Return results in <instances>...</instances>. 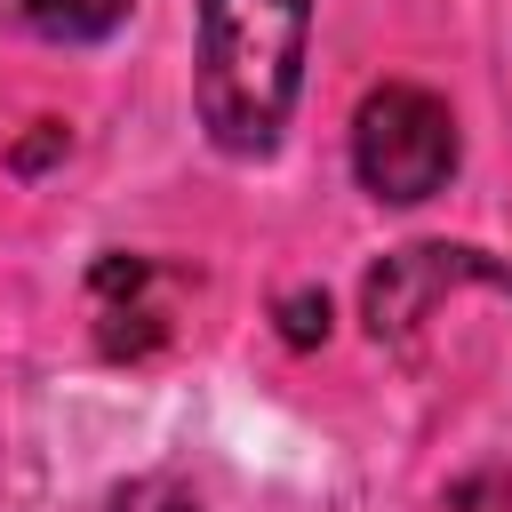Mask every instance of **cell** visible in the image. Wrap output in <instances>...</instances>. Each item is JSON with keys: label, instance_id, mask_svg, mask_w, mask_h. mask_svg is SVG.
I'll use <instances>...</instances> for the list:
<instances>
[{"label": "cell", "instance_id": "obj_5", "mask_svg": "<svg viewBox=\"0 0 512 512\" xmlns=\"http://www.w3.org/2000/svg\"><path fill=\"white\" fill-rule=\"evenodd\" d=\"M112 512H200V496L176 480V472H144L128 488H112Z\"/></svg>", "mask_w": 512, "mask_h": 512}, {"label": "cell", "instance_id": "obj_1", "mask_svg": "<svg viewBox=\"0 0 512 512\" xmlns=\"http://www.w3.org/2000/svg\"><path fill=\"white\" fill-rule=\"evenodd\" d=\"M304 32L312 0H200V56L192 104L216 152L264 160L304 88Z\"/></svg>", "mask_w": 512, "mask_h": 512}, {"label": "cell", "instance_id": "obj_4", "mask_svg": "<svg viewBox=\"0 0 512 512\" xmlns=\"http://www.w3.org/2000/svg\"><path fill=\"white\" fill-rule=\"evenodd\" d=\"M136 0H8V16L40 40H64V48H88V40H112L128 24Z\"/></svg>", "mask_w": 512, "mask_h": 512}, {"label": "cell", "instance_id": "obj_3", "mask_svg": "<svg viewBox=\"0 0 512 512\" xmlns=\"http://www.w3.org/2000/svg\"><path fill=\"white\" fill-rule=\"evenodd\" d=\"M464 280H496V264H488L480 248H448V240L392 248V256L368 272L360 312H368V328H376V344H384V336H408V328H416L448 288H464Z\"/></svg>", "mask_w": 512, "mask_h": 512}, {"label": "cell", "instance_id": "obj_7", "mask_svg": "<svg viewBox=\"0 0 512 512\" xmlns=\"http://www.w3.org/2000/svg\"><path fill=\"white\" fill-rule=\"evenodd\" d=\"M56 152H64V128H56V120H40V136H24V144H16V168L32 176V168H48Z\"/></svg>", "mask_w": 512, "mask_h": 512}, {"label": "cell", "instance_id": "obj_6", "mask_svg": "<svg viewBox=\"0 0 512 512\" xmlns=\"http://www.w3.org/2000/svg\"><path fill=\"white\" fill-rule=\"evenodd\" d=\"M280 336L304 352V344H320L328 336V296L320 288H296V296H280Z\"/></svg>", "mask_w": 512, "mask_h": 512}, {"label": "cell", "instance_id": "obj_2", "mask_svg": "<svg viewBox=\"0 0 512 512\" xmlns=\"http://www.w3.org/2000/svg\"><path fill=\"white\" fill-rule=\"evenodd\" d=\"M352 176L392 208L432 200L456 176V112L416 80L368 88L360 112H352Z\"/></svg>", "mask_w": 512, "mask_h": 512}]
</instances>
